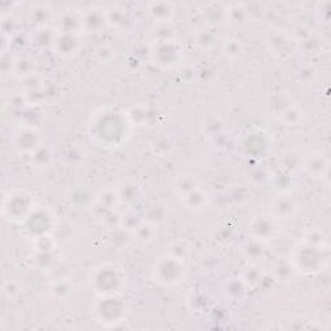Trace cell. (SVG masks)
Instances as JSON below:
<instances>
[{
  "mask_svg": "<svg viewBox=\"0 0 331 331\" xmlns=\"http://www.w3.org/2000/svg\"><path fill=\"white\" fill-rule=\"evenodd\" d=\"M94 284L97 288V291L105 292V294H113L118 291L122 286V278L119 277L117 270L114 269L104 268L98 270L97 276L95 277Z\"/></svg>",
  "mask_w": 331,
  "mask_h": 331,
  "instance_id": "obj_1",
  "label": "cell"
},
{
  "mask_svg": "<svg viewBox=\"0 0 331 331\" xmlns=\"http://www.w3.org/2000/svg\"><path fill=\"white\" fill-rule=\"evenodd\" d=\"M250 229H251L253 238L261 242L272 238L274 230H276V226H274L273 219L270 216H259L251 222Z\"/></svg>",
  "mask_w": 331,
  "mask_h": 331,
  "instance_id": "obj_2",
  "label": "cell"
},
{
  "mask_svg": "<svg viewBox=\"0 0 331 331\" xmlns=\"http://www.w3.org/2000/svg\"><path fill=\"white\" fill-rule=\"evenodd\" d=\"M273 215L280 219L291 218L296 211V205L290 197H281L273 203Z\"/></svg>",
  "mask_w": 331,
  "mask_h": 331,
  "instance_id": "obj_3",
  "label": "cell"
},
{
  "mask_svg": "<svg viewBox=\"0 0 331 331\" xmlns=\"http://www.w3.org/2000/svg\"><path fill=\"white\" fill-rule=\"evenodd\" d=\"M82 18L83 26H86V28L90 29V30H98V29L104 26L105 21H108L105 18V16H104L102 13L98 12L97 9L91 11V12L87 13L86 16L82 17Z\"/></svg>",
  "mask_w": 331,
  "mask_h": 331,
  "instance_id": "obj_4",
  "label": "cell"
},
{
  "mask_svg": "<svg viewBox=\"0 0 331 331\" xmlns=\"http://www.w3.org/2000/svg\"><path fill=\"white\" fill-rule=\"evenodd\" d=\"M150 15L160 22H167L172 16V8L168 3H152L150 4Z\"/></svg>",
  "mask_w": 331,
  "mask_h": 331,
  "instance_id": "obj_5",
  "label": "cell"
},
{
  "mask_svg": "<svg viewBox=\"0 0 331 331\" xmlns=\"http://www.w3.org/2000/svg\"><path fill=\"white\" fill-rule=\"evenodd\" d=\"M242 252L250 260H256V259L261 257V255L264 252V249H263L260 241L253 238L252 241L246 242L245 245L242 246Z\"/></svg>",
  "mask_w": 331,
  "mask_h": 331,
  "instance_id": "obj_6",
  "label": "cell"
},
{
  "mask_svg": "<svg viewBox=\"0 0 331 331\" xmlns=\"http://www.w3.org/2000/svg\"><path fill=\"white\" fill-rule=\"evenodd\" d=\"M48 222H49V216L43 212H38L35 215H32L30 216V224H29V229L32 230V232H38V237L40 236L39 228H42V230H47Z\"/></svg>",
  "mask_w": 331,
  "mask_h": 331,
  "instance_id": "obj_7",
  "label": "cell"
},
{
  "mask_svg": "<svg viewBox=\"0 0 331 331\" xmlns=\"http://www.w3.org/2000/svg\"><path fill=\"white\" fill-rule=\"evenodd\" d=\"M261 280V272L259 270V268L256 267H251V268H247L242 274V282L245 284V286H250V287H253L256 286Z\"/></svg>",
  "mask_w": 331,
  "mask_h": 331,
  "instance_id": "obj_8",
  "label": "cell"
},
{
  "mask_svg": "<svg viewBox=\"0 0 331 331\" xmlns=\"http://www.w3.org/2000/svg\"><path fill=\"white\" fill-rule=\"evenodd\" d=\"M135 236H136V239L140 242H150L154 237V229H153L152 224H140L135 229Z\"/></svg>",
  "mask_w": 331,
  "mask_h": 331,
  "instance_id": "obj_9",
  "label": "cell"
},
{
  "mask_svg": "<svg viewBox=\"0 0 331 331\" xmlns=\"http://www.w3.org/2000/svg\"><path fill=\"white\" fill-rule=\"evenodd\" d=\"M245 292V284L241 281H232L228 284L225 288L226 296H229L230 299L237 300L241 299L242 294Z\"/></svg>",
  "mask_w": 331,
  "mask_h": 331,
  "instance_id": "obj_10",
  "label": "cell"
},
{
  "mask_svg": "<svg viewBox=\"0 0 331 331\" xmlns=\"http://www.w3.org/2000/svg\"><path fill=\"white\" fill-rule=\"evenodd\" d=\"M144 218H146V222L148 224H157L163 220L164 218V210L160 206H152L149 207L148 211L144 214Z\"/></svg>",
  "mask_w": 331,
  "mask_h": 331,
  "instance_id": "obj_11",
  "label": "cell"
},
{
  "mask_svg": "<svg viewBox=\"0 0 331 331\" xmlns=\"http://www.w3.org/2000/svg\"><path fill=\"white\" fill-rule=\"evenodd\" d=\"M307 168L309 173H313V175H319L321 173L322 175V172L326 168V162H325L322 157H313L308 162Z\"/></svg>",
  "mask_w": 331,
  "mask_h": 331,
  "instance_id": "obj_12",
  "label": "cell"
},
{
  "mask_svg": "<svg viewBox=\"0 0 331 331\" xmlns=\"http://www.w3.org/2000/svg\"><path fill=\"white\" fill-rule=\"evenodd\" d=\"M177 188L183 191L184 194H188V193H190L191 190H194L195 189V180L189 175L183 176V177L179 180Z\"/></svg>",
  "mask_w": 331,
  "mask_h": 331,
  "instance_id": "obj_13",
  "label": "cell"
},
{
  "mask_svg": "<svg viewBox=\"0 0 331 331\" xmlns=\"http://www.w3.org/2000/svg\"><path fill=\"white\" fill-rule=\"evenodd\" d=\"M274 276L278 281L280 280H290L291 278V267L287 264H277L274 267Z\"/></svg>",
  "mask_w": 331,
  "mask_h": 331,
  "instance_id": "obj_14",
  "label": "cell"
},
{
  "mask_svg": "<svg viewBox=\"0 0 331 331\" xmlns=\"http://www.w3.org/2000/svg\"><path fill=\"white\" fill-rule=\"evenodd\" d=\"M170 252H171V257L176 260H183V257L188 255V247L181 243H173L170 249Z\"/></svg>",
  "mask_w": 331,
  "mask_h": 331,
  "instance_id": "obj_15",
  "label": "cell"
},
{
  "mask_svg": "<svg viewBox=\"0 0 331 331\" xmlns=\"http://www.w3.org/2000/svg\"><path fill=\"white\" fill-rule=\"evenodd\" d=\"M34 61L32 60H20L16 65V71L22 73V75H30L32 74V69H34Z\"/></svg>",
  "mask_w": 331,
  "mask_h": 331,
  "instance_id": "obj_16",
  "label": "cell"
},
{
  "mask_svg": "<svg viewBox=\"0 0 331 331\" xmlns=\"http://www.w3.org/2000/svg\"><path fill=\"white\" fill-rule=\"evenodd\" d=\"M282 115H284V119L286 121V123H288V125H296L298 121L300 119V111L299 110L294 109V108H287V109L282 113Z\"/></svg>",
  "mask_w": 331,
  "mask_h": 331,
  "instance_id": "obj_17",
  "label": "cell"
},
{
  "mask_svg": "<svg viewBox=\"0 0 331 331\" xmlns=\"http://www.w3.org/2000/svg\"><path fill=\"white\" fill-rule=\"evenodd\" d=\"M140 225V221H139V216L135 214H128L126 215V218L123 216V226L126 229H136L137 226Z\"/></svg>",
  "mask_w": 331,
  "mask_h": 331,
  "instance_id": "obj_18",
  "label": "cell"
},
{
  "mask_svg": "<svg viewBox=\"0 0 331 331\" xmlns=\"http://www.w3.org/2000/svg\"><path fill=\"white\" fill-rule=\"evenodd\" d=\"M197 42H198L199 46H202V47L205 48H208L214 44V35L208 32H199L198 40H197Z\"/></svg>",
  "mask_w": 331,
  "mask_h": 331,
  "instance_id": "obj_19",
  "label": "cell"
},
{
  "mask_svg": "<svg viewBox=\"0 0 331 331\" xmlns=\"http://www.w3.org/2000/svg\"><path fill=\"white\" fill-rule=\"evenodd\" d=\"M225 52L226 55L230 56V57L238 56L239 55V52H241V46H239L238 42H236V40H230L229 43H226Z\"/></svg>",
  "mask_w": 331,
  "mask_h": 331,
  "instance_id": "obj_20",
  "label": "cell"
}]
</instances>
